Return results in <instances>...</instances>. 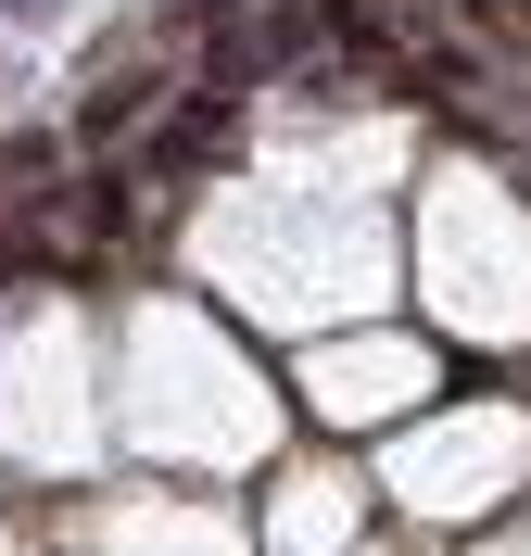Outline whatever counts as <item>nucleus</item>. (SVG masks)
<instances>
[{
  "instance_id": "5",
  "label": "nucleus",
  "mask_w": 531,
  "mask_h": 556,
  "mask_svg": "<svg viewBox=\"0 0 531 556\" xmlns=\"http://www.w3.org/2000/svg\"><path fill=\"white\" fill-rule=\"evenodd\" d=\"M13 13H64V0H13Z\"/></svg>"
},
{
  "instance_id": "4",
  "label": "nucleus",
  "mask_w": 531,
  "mask_h": 556,
  "mask_svg": "<svg viewBox=\"0 0 531 556\" xmlns=\"http://www.w3.org/2000/svg\"><path fill=\"white\" fill-rule=\"evenodd\" d=\"M51 165H64L51 139H0V203H13V190H26V203H38V190H51Z\"/></svg>"
},
{
  "instance_id": "2",
  "label": "nucleus",
  "mask_w": 531,
  "mask_h": 556,
  "mask_svg": "<svg viewBox=\"0 0 531 556\" xmlns=\"http://www.w3.org/2000/svg\"><path fill=\"white\" fill-rule=\"evenodd\" d=\"M152 102H165V64H114V76H89V102H76V139H89V152H114V139L140 127Z\"/></svg>"
},
{
  "instance_id": "6",
  "label": "nucleus",
  "mask_w": 531,
  "mask_h": 556,
  "mask_svg": "<svg viewBox=\"0 0 531 556\" xmlns=\"http://www.w3.org/2000/svg\"><path fill=\"white\" fill-rule=\"evenodd\" d=\"M0 13H13V0H0Z\"/></svg>"
},
{
  "instance_id": "3",
  "label": "nucleus",
  "mask_w": 531,
  "mask_h": 556,
  "mask_svg": "<svg viewBox=\"0 0 531 556\" xmlns=\"http://www.w3.org/2000/svg\"><path fill=\"white\" fill-rule=\"evenodd\" d=\"M456 26L494 51V64H531V0H456Z\"/></svg>"
},
{
  "instance_id": "1",
  "label": "nucleus",
  "mask_w": 531,
  "mask_h": 556,
  "mask_svg": "<svg viewBox=\"0 0 531 556\" xmlns=\"http://www.w3.org/2000/svg\"><path fill=\"white\" fill-rule=\"evenodd\" d=\"M228 127H241V89H190V102L165 114V139H152V165H165V177L215 165V152H228Z\"/></svg>"
}]
</instances>
